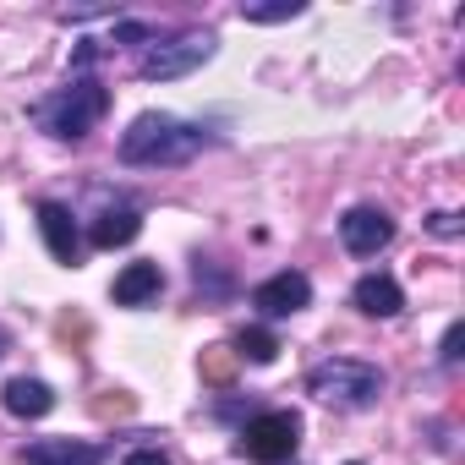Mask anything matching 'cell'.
I'll list each match as a JSON object with an SVG mask.
<instances>
[{"mask_svg": "<svg viewBox=\"0 0 465 465\" xmlns=\"http://www.w3.org/2000/svg\"><path fill=\"white\" fill-rule=\"evenodd\" d=\"M197 153H203V126H186V121L159 115V110L137 115V121L121 132V164H148V170H159V164H186V159H197Z\"/></svg>", "mask_w": 465, "mask_h": 465, "instance_id": "1", "label": "cell"}, {"mask_svg": "<svg viewBox=\"0 0 465 465\" xmlns=\"http://www.w3.org/2000/svg\"><path fill=\"white\" fill-rule=\"evenodd\" d=\"M104 110H110V88H104V83H94V77H77L72 88H61V94L39 99V104H34V121H39L50 137L77 143V137H88V132L104 121Z\"/></svg>", "mask_w": 465, "mask_h": 465, "instance_id": "2", "label": "cell"}, {"mask_svg": "<svg viewBox=\"0 0 465 465\" xmlns=\"http://www.w3.org/2000/svg\"><path fill=\"white\" fill-rule=\"evenodd\" d=\"M307 394H318L323 405H345V411H367L383 394V372L372 361L356 356H329L307 372Z\"/></svg>", "mask_w": 465, "mask_h": 465, "instance_id": "3", "label": "cell"}, {"mask_svg": "<svg viewBox=\"0 0 465 465\" xmlns=\"http://www.w3.org/2000/svg\"><path fill=\"white\" fill-rule=\"evenodd\" d=\"M296 443H302V416L296 411H258L236 438V449L252 465H285V460H296Z\"/></svg>", "mask_w": 465, "mask_h": 465, "instance_id": "4", "label": "cell"}, {"mask_svg": "<svg viewBox=\"0 0 465 465\" xmlns=\"http://www.w3.org/2000/svg\"><path fill=\"white\" fill-rule=\"evenodd\" d=\"M213 55V34H175V39H153V45H143V55H137V72L148 77V83H175V77H186V72H197L203 61Z\"/></svg>", "mask_w": 465, "mask_h": 465, "instance_id": "5", "label": "cell"}, {"mask_svg": "<svg viewBox=\"0 0 465 465\" xmlns=\"http://www.w3.org/2000/svg\"><path fill=\"white\" fill-rule=\"evenodd\" d=\"M340 242H345V252L372 258V252H383V247L394 242V219H389L383 208H351V213L340 219Z\"/></svg>", "mask_w": 465, "mask_h": 465, "instance_id": "6", "label": "cell"}, {"mask_svg": "<svg viewBox=\"0 0 465 465\" xmlns=\"http://www.w3.org/2000/svg\"><path fill=\"white\" fill-rule=\"evenodd\" d=\"M307 302H312V280L296 274V269H285V274H274V280H263V285L252 291V307H258L263 318H291V312H302Z\"/></svg>", "mask_w": 465, "mask_h": 465, "instance_id": "7", "label": "cell"}, {"mask_svg": "<svg viewBox=\"0 0 465 465\" xmlns=\"http://www.w3.org/2000/svg\"><path fill=\"white\" fill-rule=\"evenodd\" d=\"M39 230H45V247L55 263H77L83 258V236H77V219L66 203H39Z\"/></svg>", "mask_w": 465, "mask_h": 465, "instance_id": "8", "label": "cell"}, {"mask_svg": "<svg viewBox=\"0 0 465 465\" xmlns=\"http://www.w3.org/2000/svg\"><path fill=\"white\" fill-rule=\"evenodd\" d=\"M23 465H104V449L83 438H34L23 449Z\"/></svg>", "mask_w": 465, "mask_h": 465, "instance_id": "9", "label": "cell"}, {"mask_svg": "<svg viewBox=\"0 0 465 465\" xmlns=\"http://www.w3.org/2000/svg\"><path fill=\"white\" fill-rule=\"evenodd\" d=\"M137 230H143V213H137L132 203H121V208H104V213L94 219V230H88V242H94L99 252H115V247L137 242Z\"/></svg>", "mask_w": 465, "mask_h": 465, "instance_id": "10", "label": "cell"}, {"mask_svg": "<svg viewBox=\"0 0 465 465\" xmlns=\"http://www.w3.org/2000/svg\"><path fill=\"white\" fill-rule=\"evenodd\" d=\"M0 400H6V411L23 416V421H39V416L55 411V389L45 378H12L6 389H0Z\"/></svg>", "mask_w": 465, "mask_h": 465, "instance_id": "11", "label": "cell"}, {"mask_svg": "<svg viewBox=\"0 0 465 465\" xmlns=\"http://www.w3.org/2000/svg\"><path fill=\"white\" fill-rule=\"evenodd\" d=\"M351 302H356V312H367V318H394V312L405 307V291H400L389 274H361L356 291H351Z\"/></svg>", "mask_w": 465, "mask_h": 465, "instance_id": "12", "label": "cell"}, {"mask_svg": "<svg viewBox=\"0 0 465 465\" xmlns=\"http://www.w3.org/2000/svg\"><path fill=\"white\" fill-rule=\"evenodd\" d=\"M164 291V274H159V263H126L121 274H115V307H143V302H153Z\"/></svg>", "mask_w": 465, "mask_h": 465, "instance_id": "13", "label": "cell"}, {"mask_svg": "<svg viewBox=\"0 0 465 465\" xmlns=\"http://www.w3.org/2000/svg\"><path fill=\"white\" fill-rule=\"evenodd\" d=\"M236 356H242V361H258V367H269V361L280 356V340H274L269 329H242V334H236Z\"/></svg>", "mask_w": 465, "mask_h": 465, "instance_id": "14", "label": "cell"}, {"mask_svg": "<svg viewBox=\"0 0 465 465\" xmlns=\"http://www.w3.org/2000/svg\"><path fill=\"white\" fill-rule=\"evenodd\" d=\"M236 361H242V356L230 351V345H208L197 367H203V378H208V383H230V378H236Z\"/></svg>", "mask_w": 465, "mask_h": 465, "instance_id": "15", "label": "cell"}, {"mask_svg": "<svg viewBox=\"0 0 465 465\" xmlns=\"http://www.w3.org/2000/svg\"><path fill=\"white\" fill-rule=\"evenodd\" d=\"M247 23H291L302 17V0H252V6H242Z\"/></svg>", "mask_w": 465, "mask_h": 465, "instance_id": "16", "label": "cell"}, {"mask_svg": "<svg viewBox=\"0 0 465 465\" xmlns=\"http://www.w3.org/2000/svg\"><path fill=\"white\" fill-rule=\"evenodd\" d=\"M115 45H153L148 23H115Z\"/></svg>", "mask_w": 465, "mask_h": 465, "instance_id": "17", "label": "cell"}, {"mask_svg": "<svg viewBox=\"0 0 465 465\" xmlns=\"http://www.w3.org/2000/svg\"><path fill=\"white\" fill-rule=\"evenodd\" d=\"M427 230H432V236H443V242H454L460 236V213H432Z\"/></svg>", "mask_w": 465, "mask_h": 465, "instance_id": "18", "label": "cell"}, {"mask_svg": "<svg viewBox=\"0 0 465 465\" xmlns=\"http://www.w3.org/2000/svg\"><path fill=\"white\" fill-rule=\"evenodd\" d=\"M460 340H465V329H460V323H449V334H443V351H438V356H443V361H460Z\"/></svg>", "mask_w": 465, "mask_h": 465, "instance_id": "19", "label": "cell"}, {"mask_svg": "<svg viewBox=\"0 0 465 465\" xmlns=\"http://www.w3.org/2000/svg\"><path fill=\"white\" fill-rule=\"evenodd\" d=\"M121 465H170V460H164L159 449H132V454H126Z\"/></svg>", "mask_w": 465, "mask_h": 465, "instance_id": "20", "label": "cell"}, {"mask_svg": "<svg viewBox=\"0 0 465 465\" xmlns=\"http://www.w3.org/2000/svg\"><path fill=\"white\" fill-rule=\"evenodd\" d=\"M0 351H6V329H0Z\"/></svg>", "mask_w": 465, "mask_h": 465, "instance_id": "21", "label": "cell"}, {"mask_svg": "<svg viewBox=\"0 0 465 465\" xmlns=\"http://www.w3.org/2000/svg\"><path fill=\"white\" fill-rule=\"evenodd\" d=\"M351 465H356V460H351Z\"/></svg>", "mask_w": 465, "mask_h": 465, "instance_id": "22", "label": "cell"}]
</instances>
